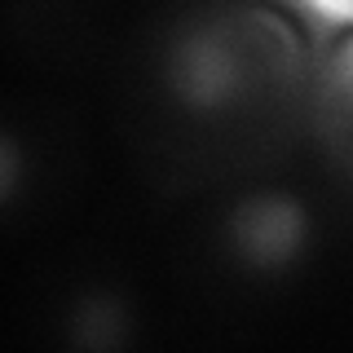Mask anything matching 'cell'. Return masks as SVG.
<instances>
[{"instance_id":"obj_4","label":"cell","mask_w":353,"mask_h":353,"mask_svg":"<svg viewBox=\"0 0 353 353\" xmlns=\"http://www.w3.org/2000/svg\"><path fill=\"white\" fill-rule=\"evenodd\" d=\"M62 336L66 345L88 353H119L137 340V309H132L128 292L110 283L80 287L62 309Z\"/></svg>"},{"instance_id":"obj_3","label":"cell","mask_w":353,"mask_h":353,"mask_svg":"<svg viewBox=\"0 0 353 353\" xmlns=\"http://www.w3.org/2000/svg\"><path fill=\"white\" fill-rule=\"evenodd\" d=\"M309 128L345 176H353V36L336 40L309 75Z\"/></svg>"},{"instance_id":"obj_2","label":"cell","mask_w":353,"mask_h":353,"mask_svg":"<svg viewBox=\"0 0 353 353\" xmlns=\"http://www.w3.org/2000/svg\"><path fill=\"white\" fill-rule=\"evenodd\" d=\"M216 252L252 283L296 279L318 252L314 203L279 181H256L216 216Z\"/></svg>"},{"instance_id":"obj_6","label":"cell","mask_w":353,"mask_h":353,"mask_svg":"<svg viewBox=\"0 0 353 353\" xmlns=\"http://www.w3.org/2000/svg\"><path fill=\"white\" fill-rule=\"evenodd\" d=\"M309 5L327 27H353V0H301Z\"/></svg>"},{"instance_id":"obj_1","label":"cell","mask_w":353,"mask_h":353,"mask_svg":"<svg viewBox=\"0 0 353 353\" xmlns=\"http://www.w3.org/2000/svg\"><path fill=\"white\" fill-rule=\"evenodd\" d=\"M309 75L305 44L283 14L216 0L154 36L141 106L176 172H230L287 146L309 119Z\"/></svg>"},{"instance_id":"obj_5","label":"cell","mask_w":353,"mask_h":353,"mask_svg":"<svg viewBox=\"0 0 353 353\" xmlns=\"http://www.w3.org/2000/svg\"><path fill=\"white\" fill-rule=\"evenodd\" d=\"M31 168H36V159H31L27 137H22L18 128L0 124V212H9V208L27 194Z\"/></svg>"}]
</instances>
